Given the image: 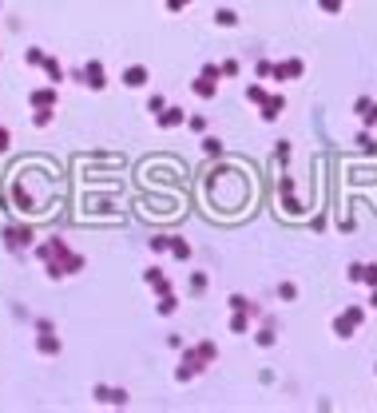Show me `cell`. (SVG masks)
<instances>
[{"mask_svg": "<svg viewBox=\"0 0 377 413\" xmlns=\"http://www.w3.org/2000/svg\"><path fill=\"white\" fill-rule=\"evenodd\" d=\"M0 151H4V131H0Z\"/></svg>", "mask_w": 377, "mask_h": 413, "instance_id": "cell-2", "label": "cell"}, {"mask_svg": "<svg viewBox=\"0 0 377 413\" xmlns=\"http://www.w3.org/2000/svg\"><path fill=\"white\" fill-rule=\"evenodd\" d=\"M28 239H32V230H28V227H24V230H8V243H12V247H24Z\"/></svg>", "mask_w": 377, "mask_h": 413, "instance_id": "cell-1", "label": "cell"}]
</instances>
